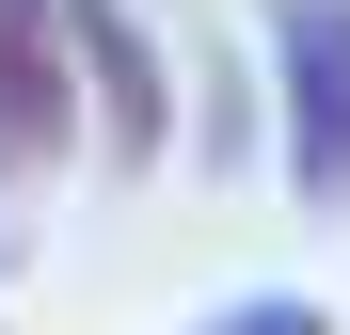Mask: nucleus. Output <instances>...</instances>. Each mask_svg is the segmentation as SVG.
Instances as JSON below:
<instances>
[{
  "instance_id": "f257e3e1",
  "label": "nucleus",
  "mask_w": 350,
  "mask_h": 335,
  "mask_svg": "<svg viewBox=\"0 0 350 335\" xmlns=\"http://www.w3.org/2000/svg\"><path fill=\"white\" fill-rule=\"evenodd\" d=\"M271 80H286V176H303V208H350V0H286Z\"/></svg>"
},
{
  "instance_id": "7ed1b4c3",
  "label": "nucleus",
  "mask_w": 350,
  "mask_h": 335,
  "mask_svg": "<svg viewBox=\"0 0 350 335\" xmlns=\"http://www.w3.org/2000/svg\"><path fill=\"white\" fill-rule=\"evenodd\" d=\"M48 16H64V48L96 64V96H111V144H128V160H159V64H144V32L111 16V0H48Z\"/></svg>"
},
{
  "instance_id": "20e7f679",
  "label": "nucleus",
  "mask_w": 350,
  "mask_h": 335,
  "mask_svg": "<svg viewBox=\"0 0 350 335\" xmlns=\"http://www.w3.org/2000/svg\"><path fill=\"white\" fill-rule=\"evenodd\" d=\"M223 335H334L319 303H255V319H223Z\"/></svg>"
},
{
  "instance_id": "f03ea898",
  "label": "nucleus",
  "mask_w": 350,
  "mask_h": 335,
  "mask_svg": "<svg viewBox=\"0 0 350 335\" xmlns=\"http://www.w3.org/2000/svg\"><path fill=\"white\" fill-rule=\"evenodd\" d=\"M64 144V16L48 0H0V176Z\"/></svg>"
}]
</instances>
